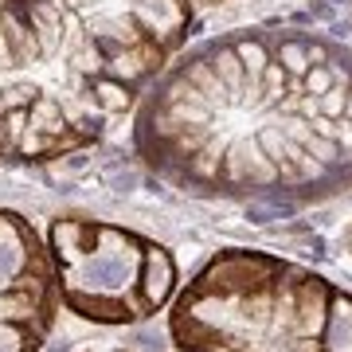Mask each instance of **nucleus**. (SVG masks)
<instances>
[{"label": "nucleus", "instance_id": "1", "mask_svg": "<svg viewBox=\"0 0 352 352\" xmlns=\"http://www.w3.org/2000/svg\"><path fill=\"white\" fill-rule=\"evenodd\" d=\"M192 87L200 90L204 98H208V106H223L227 98H231V94H227V87L223 82H219V75H212V71H208V67H192V78H188Z\"/></svg>", "mask_w": 352, "mask_h": 352}, {"label": "nucleus", "instance_id": "2", "mask_svg": "<svg viewBox=\"0 0 352 352\" xmlns=\"http://www.w3.org/2000/svg\"><path fill=\"white\" fill-rule=\"evenodd\" d=\"M215 75L227 90H239L243 87V67H239V55L235 51H219L215 55Z\"/></svg>", "mask_w": 352, "mask_h": 352}, {"label": "nucleus", "instance_id": "3", "mask_svg": "<svg viewBox=\"0 0 352 352\" xmlns=\"http://www.w3.org/2000/svg\"><path fill=\"white\" fill-rule=\"evenodd\" d=\"M98 102L106 110H126L129 106V90L118 87V82H98Z\"/></svg>", "mask_w": 352, "mask_h": 352}, {"label": "nucleus", "instance_id": "4", "mask_svg": "<svg viewBox=\"0 0 352 352\" xmlns=\"http://www.w3.org/2000/svg\"><path fill=\"white\" fill-rule=\"evenodd\" d=\"M317 106H321V113H325V118H340V113H344V106H349V94H344V87H329L325 94H321V102H317Z\"/></svg>", "mask_w": 352, "mask_h": 352}, {"label": "nucleus", "instance_id": "5", "mask_svg": "<svg viewBox=\"0 0 352 352\" xmlns=\"http://www.w3.org/2000/svg\"><path fill=\"white\" fill-rule=\"evenodd\" d=\"M263 78H266V98L278 102V98H282V90H286V75H282V63H266Z\"/></svg>", "mask_w": 352, "mask_h": 352}, {"label": "nucleus", "instance_id": "6", "mask_svg": "<svg viewBox=\"0 0 352 352\" xmlns=\"http://www.w3.org/2000/svg\"><path fill=\"white\" fill-rule=\"evenodd\" d=\"M282 63H286L294 75H305V71H309V59H305L302 47H294V43H286V47H282Z\"/></svg>", "mask_w": 352, "mask_h": 352}, {"label": "nucleus", "instance_id": "7", "mask_svg": "<svg viewBox=\"0 0 352 352\" xmlns=\"http://www.w3.org/2000/svg\"><path fill=\"white\" fill-rule=\"evenodd\" d=\"M305 87L314 90V94H325V90L333 87V82H329V71H321V67H317V71H305Z\"/></svg>", "mask_w": 352, "mask_h": 352}, {"label": "nucleus", "instance_id": "8", "mask_svg": "<svg viewBox=\"0 0 352 352\" xmlns=\"http://www.w3.org/2000/svg\"><path fill=\"white\" fill-rule=\"evenodd\" d=\"M344 110H349V113H352V98H349V106H344Z\"/></svg>", "mask_w": 352, "mask_h": 352}]
</instances>
